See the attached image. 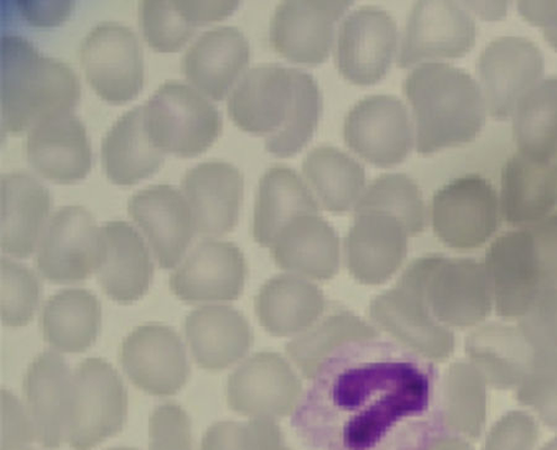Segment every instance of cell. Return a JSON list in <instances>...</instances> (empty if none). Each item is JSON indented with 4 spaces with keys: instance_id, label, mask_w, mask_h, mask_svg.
I'll list each match as a JSON object with an SVG mask.
<instances>
[{
    "instance_id": "6da1fadb",
    "label": "cell",
    "mask_w": 557,
    "mask_h": 450,
    "mask_svg": "<svg viewBox=\"0 0 557 450\" xmlns=\"http://www.w3.org/2000/svg\"><path fill=\"white\" fill-rule=\"evenodd\" d=\"M321 92L308 72L281 65L251 68L228 99L240 130L265 137V149L290 158L312 139L321 114Z\"/></svg>"
},
{
    "instance_id": "7a4b0ae2",
    "label": "cell",
    "mask_w": 557,
    "mask_h": 450,
    "mask_svg": "<svg viewBox=\"0 0 557 450\" xmlns=\"http://www.w3.org/2000/svg\"><path fill=\"white\" fill-rule=\"evenodd\" d=\"M404 93L414 113L419 154L471 142L486 122L482 89L461 68L422 64L407 77Z\"/></svg>"
},
{
    "instance_id": "3957f363",
    "label": "cell",
    "mask_w": 557,
    "mask_h": 450,
    "mask_svg": "<svg viewBox=\"0 0 557 450\" xmlns=\"http://www.w3.org/2000/svg\"><path fill=\"white\" fill-rule=\"evenodd\" d=\"M81 86L74 70L42 57L20 35L2 36V132L20 135L48 116L72 113Z\"/></svg>"
},
{
    "instance_id": "277c9868",
    "label": "cell",
    "mask_w": 557,
    "mask_h": 450,
    "mask_svg": "<svg viewBox=\"0 0 557 450\" xmlns=\"http://www.w3.org/2000/svg\"><path fill=\"white\" fill-rule=\"evenodd\" d=\"M143 108L149 138L164 154L199 157L220 137L218 108L197 89L177 80L161 85Z\"/></svg>"
},
{
    "instance_id": "5b68a950",
    "label": "cell",
    "mask_w": 557,
    "mask_h": 450,
    "mask_svg": "<svg viewBox=\"0 0 557 450\" xmlns=\"http://www.w3.org/2000/svg\"><path fill=\"white\" fill-rule=\"evenodd\" d=\"M128 395L119 373L101 358H88L72 377L66 442L74 450H91L123 429Z\"/></svg>"
},
{
    "instance_id": "8992f818",
    "label": "cell",
    "mask_w": 557,
    "mask_h": 450,
    "mask_svg": "<svg viewBox=\"0 0 557 450\" xmlns=\"http://www.w3.org/2000/svg\"><path fill=\"white\" fill-rule=\"evenodd\" d=\"M104 255L102 228L84 207H62L45 227L36 254V267L52 284L86 280L101 266Z\"/></svg>"
},
{
    "instance_id": "52a82bcc",
    "label": "cell",
    "mask_w": 557,
    "mask_h": 450,
    "mask_svg": "<svg viewBox=\"0 0 557 450\" xmlns=\"http://www.w3.org/2000/svg\"><path fill=\"white\" fill-rule=\"evenodd\" d=\"M79 62L88 85L108 103H128L141 92L143 51L128 26L111 22L95 26L81 43Z\"/></svg>"
},
{
    "instance_id": "ba28073f",
    "label": "cell",
    "mask_w": 557,
    "mask_h": 450,
    "mask_svg": "<svg viewBox=\"0 0 557 450\" xmlns=\"http://www.w3.org/2000/svg\"><path fill=\"white\" fill-rule=\"evenodd\" d=\"M436 236L455 249L481 247L498 225L496 190L480 175L453 179L434 195L431 205Z\"/></svg>"
},
{
    "instance_id": "9c48e42d",
    "label": "cell",
    "mask_w": 557,
    "mask_h": 450,
    "mask_svg": "<svg viewBox=\"0 0 557 450\" xmlns=\"http://www.w3.org/2000/svg\"><path fill=\"white\" fill-rule=\"evenodd\" d=\"M344 138L357 155L384 168L406 160L414 143L407 107L385 95L367 97L349 111Z\"/></svg>"
},
{
    "instance_id": "30bf717a",
    "label": "cell",
    "mask_w": 557,
    "mask_h": 450,
    "mask_svg": "<svg viewBox=\"0 0 557 450\" xmlns=\"http://www.w3.org/2000/svg\"><path fill=\"white\" fill-rule=\"evenodd\" d=\"M398 45L397 23L376 7L350 13L338 33L335 62L349 83L372 86L388 74Z\"/></svg>"
},
{
    "instance_id": "8fae6325",
    "label": "cell",
    "mask_w": 557,
    "mask_h": 450,
    "mask_svg": "<svg viewBox=\"0 0 557 450\" xmlns=\"http://www.w3.org/2000/svg\"><path fill=\"white\" fill-rule=\"evenodd\" d=\"M478 71L491 115L505 121L543 77L544 58L533 41L503 36L481 53Z\"/></svg>"
},
{
    "instance_id": "7c38bea8",
    "label": "cell",
    "mask_w": 557,
    "mask_h": 450,
    "mask_svg": "<svg viewBox=\"0 0 557 450\" xmlns=\"http://www.w3.org/2000/svg\"><path fill=\"white\" fill-rule=\"evenodd\" d=\"M352 2L287 0L277 5L271 24L274 50L295 64H323L334 45L337 23Z\"/></svg>"
},
{
    "instance_id": "4fadbf2b",
    "label": "cell",
    "mask_w": 557,
    "mask_h": 450,
    "mask_svg": "<svg viewBox=\"0 0 557 450\" xmlns=\"http://www.w3.org/2000/svg\"><path fill=\"white\" fill-rule=\"evenodd\" d=\"M121 363L138 389L159 398L176 395L190 376L182 338L159 323L144 324L124 339Z\"/></svg>"
},
{
    "instance_id": "5bb4252c",
    "label": "cell",
    "mask_w": 557,
    "mask_h": 450,
    "mask_svg": "<svg viewBox=\"0 0 557 450\" xmlns=\"http://www.w3.org/2000/svg\"><path fill=\"white\" fill-rule=\"evenodd\" d=\"M302 391L299 376L277 353L262 352L250 357L227 384V401L233 411L256 418L292 415Z\"/></svg>"
},
{
    "instance_id": "9a60e30c",
    "label": "cell",
    "mask_w": 557,
    "mask_h": 450,
    "mask_svg": "<svg viewBox=\"0 0 557 450\" xmlns=\"http://www.w3.org/2000/svg\"><path fill=\"white\" fill-rule=\"evenodd\" d=\"M475 24L455 2L424 0L411 9L398 65L407 68L422 60L458 59L475 42Z\"/></svg>"
},
{
    "instance_id": "2e32d148",
    "label": "cell",
    "mask_w": 557,
    "mask_h": 450,
    "mask_svg": "<svg viewBox=\"0 0 557 450\" xmlns=\"http://www.w3.org/2000/svg\"><path fill=\"white\" fill-rule=\"evenodd\" d=\"M247 263L233 242L205 240L170 277V289L187 303L235 301L244 292Z\"/></svg>"
},
{
    "instance_id": "e0dca14e",
    "label": "cell",
    "mask_w": 557,
    "mask_h": 450,
    "mask_svg": "<svg viewBox=\"0 0 557 450\" xmlns=\"http://www.w3.org/2000/svg\"><path fill=\"white\" fill-rule=\"evenodd\" d=\"M407 270L440 318L467 324L482 313L486 283L482 267L474 261L428 257L416 260Z\"/></svg>"
},
{
    "instance_id": "ac0fdd59",
    "label": "cell",
    "mask_w": 557,
    "mask_h": 450,
    "mask_svg": "<svg viewBox=\"0 0 557 450\" xmlns=\"http://www.w3.org/2000/svg\"><path fill=\"white\" fill-rule=\"evenodd\" d=\"M26 158L36 173L49 182H83L92 168V150L84 123L74 113L51 115L36 123L26 139Z\"/></svg>"
},
{
    "instance_id": "d6986e66",
    "label": "cell",
    "mask_w": 557,
    "mask_h": 450,
    "mask_svg": "<svg viewBox=\"0 0 557 450\" xmlns=\"http://www.w3.org/2000/svg\"><path fill=\"white\" fill-rule=\"evenodd\" d=\"M408 237L406 227L388 213L356 212L345 241L348 272L363 285L388 282L407 258Z\"/></svg>"
},
{
    "instance_id": "ffe728a7",
    "label": "cell",
    "mask_w": 557,
    "mask_h": 450,
    "mask_svg": "<svg viewBox=\"0 0 557 450\" xmlns=\"http://www.w3.org/2000/svg\"><path fill=\"white\" fill-rule=\"evenodd\" d=\"M420 284L406 270L392 290L372 301L371 317L414 352L431 359L445 358L453 347L451 337L430 320Z\"/></svg>"
},
{
    "instance_id": "44dd1931",
    "label": "cell",
    "mask_w": 557,
    "mask_h": 450,
    "mask_svg": "<svg viewBox=\"0 0 557 450\" xmlns=\"http://www.w3.org/2000/svg\"><path fill=\"white\" fill-rule=\"evenodd\" d=\"M128 212L146 234L160 267L174 268L196 233L185 196L173 186H149L131 198Z\"/></svg>"
},
{
    "instance_id": "7402d4cb",
    "label": "cell",
    "mask_w": 557,
    "mask_h": 450,
    "mask_svg": "<svg viewBox=\"0 0 557 450\" xmlns=\"http://www.w3.org/2000/svg\"><path fill=\"white\" fill-rule=\"evenodd\" d=\"M182 185L199 236L219 238L236 228L244 198V176L236 166L203 162L187 171Z\"/></svg>"
},
{
    "instance_id": "603a6c76",
    "label": "cell",
    "mask_w": 557,
    "mask_h": 450,
    "mask_svg": "<svg viewBox=\"0 0 557 450\" xmlns=\"http://www.w3.org/2000/svg\"><path fill=\"white\" fill-rule=\"evenodd\" d=\"M249 42L235 26H220L206 32L188 49L183 59V72L197 91L223 101L248 68Z\"/></svg>"
},
{
    "instance_id": "cb8c5ba5",
    "label": "cell",
    "mask_w": 557,
    "mask_h": 450,
    "mask_svg": "<svg viewBox=\"0 0 557 450\" xmlns=\"http://www.w3.org/2000/svg\"><path fill=\"white\" fill-rule=\"evenodd\" d=\"M72 374L64 358L45 352L36 358L24 380V393L35 436L42 447L57 449L66 439Z\"/></svg>"
},
{
    "instance_id": "d4e9b609",
    "label": "cell",
    "mask_w": 557,
    "mask_h": 450,
    "mask_svg": "<svg viewBox=\"0 0 557 450\" xmlns=\"http://www.w3.org/2000/svg\"><path fill=\"white\" fill-rule=\"evenodd\" d=\"M104 255L98 283L110 299L131 304L149 290L154 265L140 234L127 222H108L102 228Z\"/></svg>"
},
{
    "instance_id": "484cf974",
    "label": "cell",
    "mask_w": 557,
    "mask_h": 450,
    "mask_svg": "<svg viewBox=\"0 0 557 450\" xmlns=\"http://www.w3.org/2000/svg\"><path fill=\"white\" fill-rule=\"evenodd\" d=\"M185 335L196 363L220 372L244 359L253 345V333L244 314L230 305H203L185 321Z\"/></svg>"
},
{
    "instance_id": "4316f807",
    "label": "cell",
    "mask_w": 557,
    "mask_h": 450,
    "mask_svg": "<svg viewBox=\"0 0 557 450\" xmlns=\"http://www.w3.org/2000/svg\"><path fill=\"white\" fill-rule=\"evenodd\" d=\"M275 264L285 272L312 280H330L339 267V239L319 214L293 220L271 247Z\"/></svg>"
},
{
    "instance_id": "83f0119b",
    "label": "cell",
    "mask_w": 557,
    "mask_h": 450,
    "mask_svg": "<svg viewBox=\"0 0 557 450\" xmlns=\"http://www.w3.org/2000/svg\"><path fill=\"white\" fill-rule=\"evenodd\" d=\"M2 250L17 259L29 258L39 246L51 209V196L28 173L2 176Z\"/></svg>"
},
{
    "instance_id": "f1b7e54d",
    "label": "cell",
    "mask_w": 557,
    "mask_h": 450,
    "mask_svg": "<svg viewBox=\"0 0 557 450\" xmlns=\"http://www.w3.org/2000/svg\"><path fill=\"white\" fill-rule=\"evenodd\" d=\"M325 305L319 287L294 274L268 280L255 301L259 323L274 337L301 335L318 322Z\"/></svg>"
},
{
    "instance_id": "f546056e",
    "label": "cell",
    "mask_w": 557,
    "mask_h": 450,
    "mask_svg": "<svg viewBox=\"0 0 557 450\" xmlns=\"http://www.w3.org/2000/svg\"><path fill=\"white\" fill-rule=\"evenodd\" d=\"M164 160L149 138L143 105L122 115L102 141L104 173L114 185H137L158 173Z\"/></svg>"
},
{
    "instance_id": "4dcf8cb0",
    "label": "cell",
    "mask_w": 557,
    "mask_h": 450,
    "mask_svg": "<svg viewBox=\"0 0 557 450\" xmlns=\"http://www.w3.org/2000/svg\"><path fill=\"white\" fill-rule=\"evenodd\" d=\"M320 207L301 177L290 167L276 165L260 178L255 205L253 237L271 248L284 227L304 214H319Z\"/></svg>"
},
{
    "instance_id": "1f68e13d",
    "label": "cell",
    "mask_w": 557,
    "mask_h": 450,
    "mask_svg": "<svg viewBox=\"0 0 557 450\" xmlns=\"http://www.w3.org/2000/svg\"><path fill=\"white\" fill-rule=\"evenodd\" d=\"M557 203V170L518 151L502 171V207L511 223L533 222L544 217Z\"/></svg>"
},
{
    "instance_id": "d6a6232c",
    "label": "cell",
    "mask_w": 557,
    "mask_h": 450,
    "mask_svg": "<svg viewBox=\"0 0 557 450\" xmlns=\"http://www.w3.org/2000/svg\"><path fill=\"white\" fill-rule=\"evenodd\" d=\"M101 321V304L92 292L84 289L60 291L45 304L44 338L61 353H84L94 346Z\"/></svg>"
},
{
    "instance_id": "836d02e7",
    "label": "cell",
    "mask_w": 557,
    "mask_h": 450,
    "mask_svg": "<svg viewBox=\"0 0 557 450\" xmlns=\"http://www.w3.org/2000/svg\"><path fill=\"white\" fill-rule=\"evenodd\" d=\"M302 173L329 212L345 213L363 195L364 167L337 148L312 149L302 161Z\"/></svg>"
},
{
    "instance_id": "e575fe53",
    "label": "cell",
    "mask_w": 557,
    "mask_h": 450,
    "mask_svg": "<svg viewBox=\"0 0 557 450\" xmlns=\"http://www.w3.org/2000/svg\"><path fill=\"white\" fill-rule=\"evenodd\" d=\"M376 336L379 332L355 314L338 312L293 339L286 347V353L301 374L312 379L323 362L339 346Z\"/></svg>"
},
{
    "instance_id": "d590c367",
    "label": "cell",
    "mask_w": 557,
    "mask_h": 450,
    "mask_svg": "<svg viewBox=\"0 0 557 450\" xmlns=\"http://www.w3.org/2000/svg\"><path fill=\"white\" fill-rule=\"evenodd\" d=\"M513 132L524 154L543 161L557 154V77L543 80L519 102Z\"/></svg>"
},
{
    "instance_id": "8d00e7d4",
    "label": "cell",
    "mask_w": 557,
    "mask_h": 450,
    "mask_svg": "<svg viewBox=\"0 0 557 450\" xmlns=\"http://www.w3.org/2000/svg\"><path fill=\"white\" fill-rule=\"evenodd\" d=\"M355 211L388 213L411 237L425 229L426 209L420 188L414 179L404 174H385L374 179L359 198Z\"/></svg>"
},
{
    "instance_id": "74e56055",
    "label": "cell",
    "mask_w": 557,
    "mask_h": 450,
    "mask_svg": "<svg viewBox=\"0 0 557 450\" xmlns=\"http://www.w3.org/2000/svg\"><path fill=\"white\" fill-rule=\"evenodd\" d=\"M144 39L157 52L173 53L190 41L197 28L180 11L176 2L146 0L139 8Z\"/></svg>"
},
{
    "instance_id": "f35d334b",
    "label": "cell",
    "mask_w": 557,
    "mask_h": 450,
    "mask_svg": "<svg viewBox=\"0 0 557 450\" xmlns=\"http://www.w3.org/2000/svg\"><path fill=\"white\" fill-rule=\"evenodd\" d=\"M2 323L5 327L28 326L38 309L40 284L32 270L2 259Z\"/></svg>"
},
{
    "instance_id": "ab89813d",
    "label": "cell",
    "mask_w": 557,
    "mask_h": 450,
    "mask_svg": "<svg viewBox=\"0 0 557 450\" xmlns=\"http://www.w3.org/2000/svg\"><path fill=\"white\" fill-rule=\"evenodd\" d=\"M150 450H193L191 422L182 407L165 403L152 412Z\"/></svg>"
},
{
    "instance_id": "60d3db41",
    "label": "cell",
    "mask_w": 557,
    "mask_h": 450,
    "mask_svg": "<svg viewBox=\"0 0 557 450\" xmlns=\"http://www.w3.org/2000/svg\"><path fill=\"white\" fill-rule=\"evenodd\" d=\"M471 375L458 368L448 379L445 418L454 428L472 429L474 423L475 390Z\"/></svg>"
},
{
    "instance_id": "b9f144b4",
    "label": "cell",
    "mask_w": 557,
    "mask_h": 450,
    "mask_svg": "<svg viewBox=\"0 0 557 450\" xmlns=\"http://www.w3.org/2000/svg\"><path fill=\"white\" fill-rule=\"evenodd\" d=\"M35 430L30 417L14 395L2 390V450L23 449L33 442Z\"/></svg>"
},
{
    "instance_id": "7bdbcfd3",
    "label": "cell",
    "mask_w": 557,
    "mask_h": 450,
    "mask_svg": "<svg viewBox=\"0 0 557 450\" xmlns=\"http://www.w3.org/2000/svg\"><path fill=\"white\" fill-rule=\"evenodd\" d=\"M201 450H253V438L248 425L219 422L206 432Z\"/></svg>"
},
{
    "instance_id": "ee69618b",
    "label": "cell",
    "mask_w": 557,
    "mask_h": 450,
    "mask_svg": "<svg viewBox=\"0 0 557 450\" xmlns=\"http://www.w3.org/2000/svg\"><path fill=\"white\" fill-rule=\"evenodd\" d=\"M25 22L34 28H53L64 24L72 12L74 2H38V0H20L16 2Z\"/></svg>"
},
{
    "instance_id": "f6af8a7d",
    "label": "cell",
    "mask_w": 557,
    "mask_h": 450,
    "mask_svg": "<svg viewBox=\"0 0 557 450\" xmlns=\"http://www.w3.org/2000/svg\"><path fill=\"white\" fill-rule=\"evenodd\" d=\"M186 20L196 28L214 22L227 20L237 11L239 2H194V0H180L176 2Z\"/></svg>"
},
{
    "instance_id": "bcb514c9",
    "label": "cell",
    "mask_w": 557,
    "mask_h": 450,
    "mask_svg": "<svg viewBox=\"0 0 557 450\" xmlns=\"http://www.w3.org/2000/svg\"><path fill=\"white\" fill-rule=\"evenodd\" d=\"M519 13L543 30L544 38L557 51V2H519Z\"/></svg>"
},
{
    "instance_id": "7dc6e473",
    "label": "cell",
    "mask_w": 557,
    "mask_h": 450,
    "mask_svg": "<svg viewBox=\"0 0 557 450\" xmlns=\"http://www.w3.org/2000/svg\"><path fill=\"white\" fill-rule=\"evenodd\" d=\"M253 438V450H292L285 445L281 428L271 418H256L248 423Z\"/></svg>"
},
{
    "instance_id": "c3c4849f",
    "label": "cell",
    "mask_w": 557,
    "mask_h": 450,
    "mask_svg": "<svg viewBox=\"0 0 557 450\" xmlns=\"http://www.w3.org/2000/svg\"><path fill=\"white\" fill-rule=\"evenodd\" d=\"M428 450H467V448L456 439L438 438Z\"/></svg>"
},
{
    "instance_id": "681fc988",
    "label": "cell",
    "mask_w": 557,
    "mask_h": 450,
    "mask_svg": "<svg viewBox=\"0 0 557 450\" xmlns=\"http://www.w3.org/2000/svg\"><path fill=\"white\" fill-rule=\"evenodd\" d=\"M107 450H138V449L128 448V447H119V448H111V449H107Z\"/></svg>"
},
{
    "instance_id": "f907efd6",
    "label": "cell",
    "mask_w": 557,
    "mask_h": 450,
    "mask_svg": "<svg viewBox=\"0 0 557 450\" xmlns=\"http://www.w3.org/2000/svg\"><path fill=\"white\" fill-rule=\"evenodd\" d=\"M16 450H30V449H25V448H23V449H16Z\"/></svg>"
}]
</instances>
